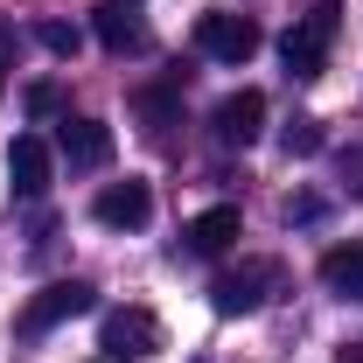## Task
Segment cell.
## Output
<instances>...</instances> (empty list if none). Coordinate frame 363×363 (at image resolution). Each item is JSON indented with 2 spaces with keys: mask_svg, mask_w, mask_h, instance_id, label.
Segmentation results:
<instances>
[{
  "mask_svg": "<svg viewBox=\"0 0 363 363\" xmlns=\"http://www.w3.org/2000/svg\"><path fill=\"white\" fill-rule=\"evenodd\" d=\"M279 286H286V266L279 259H238L230 272L210 279V308L217 315H259Z\"/></svg>",
  "mask_w": 363,
  "mask_h": 363,
  "instance_id": "6da1fadb",
  "label": "cell"
},
{
  "mask_svg": "<svg viewBox=\"0 0 363 363\" xmlns=\"http://www.w3.org/2000/svg\"><path fill=\"white\" fill-rule=\"evenodd\" d=\"M328 49H335V0L308 7V14H301V21L286 28L279 56H286V70H294V77H315L321 63H328Z\"/></svg>",
  "mask_w": 363,
  "mask_h": 363,
  "instance_id": "7a4b0ae2",
  "label": "cell"
},
{
  "mask_svg": "<svg viewBox=\"0 0 363 363\" xmlns=\"http://www.w3.org/2000/svg\"><path fill=\"white\" fill-rule=\"evenodd\" d=\"M98 350L112 363H140L161 350V321L147 315V308H112V315L98 321Z\"/></svg>",
  "mask_w": 363,
  "mask_h": 363,
  "instance_id": "3957f363",
  "label": "cell"
},
{
  "mask_svg": "<svg viewBox=\"0 0 363 363\" xmlns=\"http://www.w3.org/2000/svg\"><path fill=\"white\" fill-rule=\"evenodd\" d=\"M196 49H203L210 63H230V70H238V63L259 56V21H252V14H203V21H196Z\"/></svg>",
  "mask_w": 363,
  "mask_h": 363,
  "instance_id": "277c9868",
  "label": "cell"
},
{
  "mask_svg": "<svg viewBox=\"0 0 363 363\" xmlns=\"http://www.w3.org/2000/svg\"><path fill=\"white\" fill-rule=\"evenodd\" d=\"M91 301H98V294H91L84 279H56V286H43V294H35V301L21 308V335H49L56 321L91 315Z\"/></svg>",
  "mask_w": 363,
  "mask_h": 363,
  "instance_id": "5b68a950",
  "label": "cell"
},
{
  "mask_svg": "<svg viewBox=\"0 0 363 363\" xmlns=\"http://www.w3.org/2000/svg\"><path fill=\"white\" fill-rule=\"evenodd\" d=\"M259 133H266V91H230L210 112V140L217 147H252Z\"/></svg>",
  "mask_w": 363,
  "mask_h": 363,
  "instance_id": "8992f818",
  "label": "cell"
},
{
  "mask_svg": "<svg viewBox=\"0 0 363 363\" xmlns=\"http://www.w3.org/2000/svg\"><path fill=\"white\" fill-rule=\"evenodd\" d=\"M91 217H98L105 230H140L147 217H154V189L126 175V182H112V189H98V203H91Z\"/></svg>",
  "mask_w": 363,
  "mask_h": 363,
  "instance_id": "52a82bcc",
  "label": "cell"
},
{
  "mask_svg": "<svg viewBox=\"0 0 363 363\" xmlns=\"http://www.w3.org/2000/svg\"><path fill=\"white\" fill-rule=\"evenodd\" d=\"M56 154H63L70 168H105V161H112V126H105V119H63Z\"/></svg>",
  "mask_w": 363,
  "mask_h": 363,
  "instance_id": "ba28073f",
  "label": "cell"
},
{
  "mask_svg": "<svg viewBox=\"0 0 363 363\" xmlns=\"http://www.w3.org/2000/svg\"><path fill=\"white\" fill-rule=\"evenodd\" d=\"M49 168H56V161H49V147H43L35 133H21L14 147H7V182H14V196H21V203L49 196Z\"/></svg>",
  "mask_w": 363,
  "mask_h": 363,
  "instance_id": "9c48e42d",
  "label": "cell"
},
{
  "mask_svg": "<svg viewBox=\"0 0 363 363\" xmlns=\"http://www.w3.org/2000/svg\"><path fill=\"white\" fill-rule=\"evenodd\" d=\"M91 28H98V43L112 49V56H147V49H154V35L140 28L119 0H112V7H98V21H91Z\"/></svg>",
  "mask_w": 363,
  "mask_h": 363,
  "instance_id": "30bf717a",
  "label": "cell"
},
{
  "mask_svg": "<svg viewBox=\"0 0 363 363\" xmlns=\"http://www.w3.org/2000/svg\"><path fill=\"white\" fill-rule=\"evenodd\" d=\"M245 230V217H238V203H217V210H203V217H189V230H182V245L189 252H224L230 238Z\"/></svg>",
  "mask_w": 363,
  "mask_h": 363,
  "instance_id": "8fae6325",
  "label": "cell"
},
{
  "mask_svg": "<svg viewBox=\"0 0 363 363\" xmlns=\"http://www.w3.org/2000/svg\"><path fill=\"white\" fill-rule=\"evenodd\" d=\"M321 286L342 294V301H363V245H335V252H321Z\"/></svg>",
  "mask_w": 363,
  "mask_h": 363,
  "instance_id": "7c38bea8",
  "label": "cell"
},
{
  "mask_svg": "<svg viewBox=\"0 0 363 363\" xmlns=\"http://www.w3.org/2000/svg\"><path fill=\"white\" fill-rule=\"evenodd\" d=\"M133 112L147 119V133H168V126L182 119V91L175 84H140L133 91Z\"/></svg>",
  "mask_w": 363,
  "mask_h": 363,
  "instance_id": "4fadbf2b",
  "label": "cell"
},
{
  "mask_svg": "<svg viewBox=\"0 0 363 363\" xmlns=\"http://www.w3.org/2000/svg\"><path fill=\"white\" fill-rule=\"evenodd\" d=\"M35 43H43L49 56H77V49H84V35H77L70 21H43V28H35Z\"/></svg>",
  "mask_w": 363,
  "mask_h": 363,
  "instance_id": "5bb4252c",
  "label": "cell"
},
{
  "mask_svg": "<svg viewBox=\"0 0 363 363\" xmlns=\"http://www.w3.org/2000/svg\"><path fill=\"white\" fill-rule=\"evenodd\" d=\"M286 154H301V161L321 154V126H315V119H294V126H286Z\"/></svg>",
  "mask_w": 363,
  "mask_h": 363,
  "instance_id": "9a60e30c",
  "label": "cell"
},
{
  "mask_svg": "<svg viewBox=\"0 0 363 363\" xmlns=\"http://www.w3.org/2000/svg\"><path fill=\"white\" fill-rule=\"evenodd\" d=\"M56 105H63V91H56V84H28V112H35V119H49Z\"/></svg>",
  "mask_w": 363,
  "mask_h": 363,
  "instance_id": "2e32d148",
  "label": "cell"
},
{
  "mask_svg": "<svg viewBox=\"0 0 363 363\" xmlns=\"http://www.w3.org/2000/svg\"><path fill=\"white\" fill-rule=\"evenodd\" d=\"M335 363H363V342H350V350H342V357H335Z\"/></svg>",
  "mask_w": 363,
  "mask_h": 363,
  "instance_id": "e0dca14e",
  "label": "cell"
}]
</instances>
